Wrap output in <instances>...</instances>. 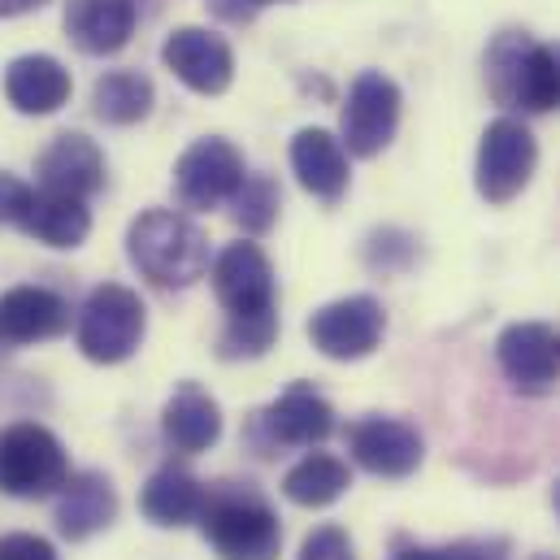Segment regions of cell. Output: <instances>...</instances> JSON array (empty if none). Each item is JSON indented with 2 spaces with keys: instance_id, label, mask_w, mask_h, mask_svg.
<instances>
[{
  "instance_id": "1",
  "label": "cell",
  "mask_w": 560,
  "mask_h": 560,
  "mask_svg": "<svg viewBox=\"0 0 560 560\" xmlns=\"http://www.w3.org/2000/svg\"><path fill=\"white\" fill-rule=\"evenodd\" d=\"M200 535L222 560H279L282 552L279 513L248 482L209 487L200 509Z\"/></svg>"
},
{
  "instance_id": "2",
  "label": "cell",
  "mask_w": 560,
  "mask_h": 560,
  "mask_svg": "<svg viewBox=\"0 0 560 560\" xmlns=\"http://www.w3.org/2000/svg\"><path fill=\"white\" fill-rule=\"evenodd\" d=\"M127 257L152 287H191L209 275V235L174 209H148L127 231Z\"/></svg>"
},
{
  "instance_id": "3",
  "label": "cell",
  "mask_w": 560,
  "mask_h": 560,
  "mask_svg": "<svg viewBox=\"0 0 560 560\" xmlns=\"http://www.w3.org/2000/svg\"><path fill=\"white\" fill-rule=\"evenodd\" d=\"M487 88L504 109H560V44H539L526 31L495 35L487 48Z\"/></svg>"
},
{
  "instance_id": "4",
  "label": "cell",
  "mask_w": 560,
  "mask_h": 560,
  "mask_svg": "<svg viewBox=\"0 0 560 560\" xmlns=\"http://www.w3.org/2000/svg\"><path fill=\"white\" fill-rule=\"evenodd\" d=\"M148 330L143 300L122 282H101L79 308V352L96 365H122L140 352Z\"/></svg>"
},
{
  "instance_id": "5",
  "label": "cell",
  "mask_w": 560,
  "mask_h": 560,
  "mask_svg": "<svg viewBox=\"0 0 560 560\" xmlns=\"http://www.w3.org/2000/svg\"><path fill=\"white\" fill-rule=\"evenodd\" d=\"M70 478L61 439L39 421H13L0 430V491L13 500H48Z\"/></svg>"
},
{
  "instance_id": "6",
  "label": "cell",
  "mask_w": 560,
  "mask_h": 560,
  "mask_svg": "<svg viewBox=\"0 0 560 560\" xmlns=\"http://www.w3.org/2000/svg\"><path fill=\"white\" fill-rule=\"evenodd\" d=\"M535 165H539V143L530 136V127L517 118H495L478 143V165H474L478 196L487 205L517 200L526 191Z\"/></svg>"
},
{
  "instance_id": "7",
  "label": "cell",
  "mask_w": 560,
  "mask_h": 560,
  "mask_svg": "<svg viewBox=\"0 0 560 560\" xmlns=\"http://www.w3.org/2000/svg\"><path fill=\"white\" fill-rule=\"evenodd\" d=\"M240 183H244V152L222 136L196 140L174 165V200L191 213L231 205Z\"/></svg>"
},
{
  "instance_id": "8",
  "label": "cell",
  "mask_w": 560,
  "mask_h": 560,
  "mask_svg": "<svg viewBox=\"0 0 560 560\" xmlns=\"http://www.w3.org/2000/svg\"><path fill=\"white\" fill-rule=\"evenodd\" d=\"M396 127H400V88L383 70L357 74L343 101V118H339L343 140L339 143L352 156H378L396 140Z\"/></svg>"
},
{
  "instance_id": "9",
  "label": "cell",
  "mask_w": 560,
  "mask_h": 560,
  "mask_svg": "<svg viewBox=\"0 0 560 560\" xmlns=\"http://www.w3.org/2000/svg\"><path fill=\"white\" fill-rule=\"evenodd\" d=\"M387 317L374 295H343L308 317V339L330 361H361L383 343Z\"/></svg>"
},
{
  "instance_id": "10",
  "label": "cell",
  "mask_w": 560,
  "mask_h": 560,
  "mask_svg": "<svg viewBox=\"0 0 560 560\" xmlns=\"http://www.w3.org/2000/svg\"><path fill=\"white\" fill-rule=\"evenodd\" d=\"M335 434V409L326 396H317L308 383H291L270 409H261L253 421V439L261 456L275 447H317Z\"/></svg>"
},
{
  "instance_id": "11",
  "label": "cell",
  "mask_w": 560,
  "mask_h": 560,
  "mask_svg": "<svg viewBox=\"0 0 560 560\" xmlns=\"http://www.w3.org/2000/svg\"><path fill=\"white\" fill-rule=\"evenodd\" d=\"M495 361L513 392L548 396L560 383V335L544 322H513L495 339Z\"/></svg>"
},
{
  "instance_id": "12",
  "label": "cell",
  "mask_w": 560,
  "mask_h": 560,
  "mask_svg": "<svg viewBox=\"0 0 560 560\" xmlns=\"http://www.w3.org/2000/svg\"><path fill=\"white\" fill-rule=\"evenodd\" d=\"M348 452L374 478H409L425 460V439L409 421L370 413L348 425Z\"/></svg>"
},
{
  "instance_id": "13",
  "label": "cell",
  "mask_w": 560,
  "mask_h": 560,
  "mask_svg": "<svg viewBox=\"0 0 560 560\" xmlns=\"http://www.w3.org/2000/svg\"><path fill=\"white\" fill-rule=\"evenodd\" d=\"M213 295L226 308V317H253L275 313V266L270 257L240 240L213 257Z\"/></svg>"
},
{
  "instance_id": "14",
  "label": "cell",
  "mask_w": 560,
  "mask_h": 560,
  "mask_svg": "<svg viewBox=\"0 0 560 560\" xmlns=\"http://www.w3.org/2000/svg\"><path fill=\"white\" fill-rule=\"evenodd\" d=\"M161 61L174 70V79L200 96H222L235 79V52L222 35L205 31V26H178L165 48Z\"/></svg>"
},
{
  "instance_id": "15",
  "label": "cell",
  "mask_w": 560,
  "mask_h": 560,
  "mask_svg": "<svg viewBox=\"0 0 560 560\" xmlns=\"http://www.w3.org/2000/svg\"><path fill=\"white\" fill-rule=\"evenodd\" d=\"M70 330V304L48 287H13L0 295V348L44 343Z\"/></svg>"
},
{
  "instance_id": "16",
  "label": "cell",
  "mask_w": 560,
  "mask_h": 560,
  "mask_svg": "<svg viewBox=\"0 0 560 560\" xmlns=\"http://www.w3.org/2000/svg\"><path fill=\"white\" fill-rule=\"evenodd\" d=\"M35 174H39V187L44 191H61V196H96L105 187V152L96 148V140L79 136V131H66L48 143L35 161Z\"/></svg>"
},
{
  "instance_id": "17",
  "label": "cell",
  "mask_w": 560,
  "mask_h": 560,
  "mask_svg": "<svg viewBox=\"0 0 560 560\" xmlns=\"http://www.w3.org/2000/svg\"><path fill=\"white\" fill-rule=\"evenodd\" d=\"M66 39L88 57H114L136 35V0H66Z\"/></svg>"
},
{
  "instance_id": "18",
  "label": "cell",
  "mask_w": 560,
  "mask_h": 560,
  "mask_svg": "<svg viewBox=\"0 0 560 560\" xmlns=\"http://www.w3.org/2000/svg\"><path fill=\"white\" fill-rule=\"evenodd\" d=\"M118 517V491L105 474L96 469H83V474H70L57 491V530L70 539V544H83L92 535H101L105 526H114Z\"/></svg>"
},
{
  "instance_id": "19",
  "label": "cell",
  "mask_w": 560,
  "mask_h": 560,
  "mask_svg": "<svg viewBox=\"0 0 560 560\" xmlns=\"http://www.w3.org/2000/svg\"><path fill=\"white\" fill-rule=\"evenodd\" d=\"M22 235H31L35 244H48V248H79L92 231V213H88V200L79 196H61V191H35L26 196L18 222H13Z\"/></svg>"
},
{
  "instance_id": "20",
  "label": "cell",
  "mask_w": 560,
  "mask_h": 560,
  "mask_svg": "<svg viewBox=\"0 0 560 560\" xmlns=\"http://www.w3.org/2000/svg\"><path fill=\"white\" fill-rule=\"evenodd\" d=\"M4 96L18 114L44 118L70 101V70L48 52H26L4 70Z\"/></svg>"
},
{
  "instance_id": "21",
  "label": "cell",
  "mask_w": 560,
  "mask_h": 560,
  "mask_svg": "<svg viewBox=\"0 0 560 560\" xmlns=\"http://www.w3.org/2000/svg\"><path fill=\"white\" fill-rule=\"evenodd\" d=\"M161 434H165V443H170L174 452L200 456V452H209V447L222 439V409H218V400H213L205 387L183 383V387L170 396L165 413H161Z\"/></svg>"
},
{
  "instance_id": "22",
  "label": "cell",
  "mask_w": 560,
  "mask_h": 560,
  "mask_svg": "<svg viewBox=\"0 0 560 560\" xmlns=\"http://www.w3.org/2000/svg\"><path fill=\"white\" fill-rule=\"evenodd\" d=\"M291 170L300 187L326 205H335L348 191V148L322 127H304L291 140Z\"/></svg>"
},
{
  "instance_id": "23",
  "label": "cell",
  "mask_w": 560,
  "mask_h": 560,
  "mask_svg": "<svg viewBox=\"0 0 560 560\" xmlns=\"http://www.w3.org/2000/svg\"><path fill=\"white\" fill-rule=\"evenodd\" d=\"M205 495H209V487H205L191 469L165 465V469H156V474L143 482L140 509L152 526H161V530H183V526L200 522Z\"/></svg>"
},
{
  "instance_id": "24",
  "label": "cell",
  "mask_w": 560,
  "mask_h": 560,
  "mask_svg": "<svg viewBox=\"0 0 560 560\" xmlns=\"http://www.w3.org/2000/svg\"><path fill=\"white\" fill-rule=\"evenodd\" d=\"M348 487H352V469H348V460H339L330 452H308L282 474V495L300 509H326Z\"/></svg>"
},
{
  "instance_id": "25",
  "label": "cell",
  "mask_w": 560,
  "mask_h": 560,
  "mask_svg": "<svg viewBox=\"0 0 560 560\" xmlns=\"http://www.w3.org/2000/svg\"><path fill=\"white\" fill-rule=\"evenodd\" d=\"M152 109V79L140 70H109L92 88V114L109 127L143 122Z\"/></svg>"
},
{
  "instance_id": "26",
  "label": "cell",
  "mask_w": 560,
  "mask_h": 560,
  "mask_svg": "<svg viewBox=\"0 0 560 560\" xmlns=\"http://www.w3.org/2000/svg\"><path fill=\"white\" fill-rule=\"evenodd\" d=\"M282 191L270 174H244L240 191L231 196V218L244 226V235H266L279 222Z\"/></svg>"
},
{
  "instance_id": "27",
  "label": "cell",
  "mask_w": 560,
  "mask_h": 560,
  "mask_svg": "<svg viewBox=\"0 0 560 560\" xmlns=\"http://www.w3.org/2000/svg\"><path fill=\"white\" fill-rule=\"evenodd\" d=\"M279 339V313H253V317H226V330L218 339L222 361H248L266 357Z\"/></svg>"
},
{
  "instance_id": "28",
  "label": "cell",
  "mask_w": 560,
  "mask_h": 560,
  "mask_svg": "<svg viewBox=\"0 0 560 560\" xmlns=\"http://www.w3.org/2000/svg\"><path fill=\"white\" fill-rule=\"evenodd\" d=\"M295 560H357V548H352L348 530H339V526H317V530L300 544V557Z\"/></svg>"
},
{
  "instance_id": "29",
  "label": "cell",
  "mask_w": 560,
  "mask_h": 560,
  "mask_svg": "<svg viewBox=\"0 0 560 560\" xmlns=\"http://www.w3.org/2000/svg\"><path fill=\"white\" fill-rule=\"evenodd\" d=\"M0 560H57V548L39 535H4L0 539Z\"/></svg>"
},
{
  "instance_id": "30",
  "label": "cell",
  "mask_w": 560,
  "mask_h": 560,
  "mask_svg": "<svg viewBox=\"0 0 560 560\" xmlns=\"http://www.w3.org/2000/svg\"><path fill=\"white\" fill-rule=\"evenodd\" d=\"M443 552H447V560H509V544L504 539H465V544H452Z\"/></svg>"
},
{
  "instance_id": "31",
  "label": "cell",
  "mask_w": 560,
  "mask_h": 560,
  "mask_svg": "<svg viewBox=\"0 0 560 560\" xmlns=\"http://www.w3.org/2000/svg\"><path fill=\"white\" fill-rule=\"evenodd\" d=\"M26 196H31V187H26L22 178L0 174V226H4V222H18V213H22Z\"/></svg>"
},
{
  "instance_id": "32",
  "label": "cell",
  "mask_w": 560,
  "mask_h": 560,
  "mask_svg": "<svg viewBox=\"0 0 560 560\" xmlns=\"http://www.w3.org/2000/svg\"><path fill=\"white\" fill-rule=\"evenodd\" d=\"M213 4H226V0H213ZM266 4H279V0H235V4L226 9V18H235V22H240V18H253V13H257V9H266Z\"/></svg>"
},
{
  "instance_id": "33",
  "label": "cell",
  "mask_w": 560,
  "mask_h": 560,
  "mask_svg": "<svg viewBox=\"0 0 560 560\" xmlns=\"http://www.w3.org/2000/svg\"><path fill=\"white\" fill-rule=\"evenodd\" d=\"M392 560H447L443 548H400Z\"/></svg>"
},
{
  "instance_id": "34",
  "label": "cell",
  "mask_w": 560,
  "mask_h": 560,
  "mask_svg": "<svg viewBox=\"0 0 560 560\" xmlns=\"http://www.w3.org/2000/svg\"><path fill=\"white\" fill-rule=\"evenodd\" d=\"M44 0H0V18H18V13H31L39 9Z\"/></svg>"
},
{
  "instance_id": "35",
  "label": "cell",
  "mask_w": 560,
  "mask_h": 560,
  "mask_svg": "<svg viewBox=\"0 0 560 560\" xmlns=\"http://www.w3.org/2000/svg\"><path fill=\"white\" fill-rule=\"evenodd\" d=\"M552 504H557V517H560V478H557V487H552Z\"/></svg>"
},
{
  "instance_id": "36",
  "label": "cell",
  "mask_w": 560,
  "mask_h": 560,
  "mask_svg": "<svg viewBox=\"0 0 560 560\" xmlns=\"http://www.w3.org/2000/svg\"><path fill=\"white\" fill-rule=\"evenodd\" d=\"M530 560H560V557H548V552H539V557H530Z\"/></svg>"
}]
</instances>
